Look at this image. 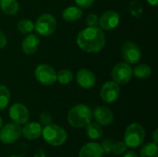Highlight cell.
Here are the masks:
<instances>
[{
	"label": "cell",
	"mask_w": 158,
	"mask_h": 157,
	"mask_svg": "<svg viewBox=\"0 0 158 157\" xmlns=\"http://www.w3.org/2000/svg\"><path fill=\"white\" fill-rule=\"evenodd\" d=\"M77 44L86 53H97L106 45L105 32L99 27H87L79 32Z\"/></svg>",
	"instance_id": "obj_1"
},
{
	"label": "cell",
	"mask_w": 158,
	"mask_h": 157,
	"mask_svg": "<svg viewBox=\"0 0 158 157\" xmlns=\"http://www.w3.org/2000/svg\"><path fill=\"white\" fill-rule=\"evenodd\" d=\"M93 112L92 109L84 105L79 104L74 105L68 113V122L70 126L77 129L86 127L92 122Z\"/></svg>",
	"instance_id": "obj_2"
},
{
	"label": "cell",
	"mask_w": 158,
	"mask_h": 157,
	"mask_svg": "<svg viewBox=\"0 0 158 157\" xmlns=\"http://www.w3.org/2000/svg\"><path fill=\"white\" fill-rule=\"evenodd\" d=\"M44 140L52 146L62 145L68 138L66 130L58 125L48 124L42 130Z\"/></svg>",
	"instance_id": "obj_3"
},
{
	"label": "cell",
	"mask_w": 158,
	"mask_h": 157,
	"mask_svg": "<svg viewBox=\"0 0 158 157\" xmlns=\"http://www.w3.org/2000/svg\"><path fill=\"white\" fill-rule=\"evenodd\" d=\"M145 139V130L139 123L129 125L124 133V142L128 147L137 148L143 143Z\"/></svg>",
	"instance_id": "obj_4"
},
{
	"label": "cell",
	"mask_w": 158,
	"mask_h": 157,
	"mask_svg": "<svg viewBox=\"0 0 158 157\" xmlns=\"http://www.w3.org/2000/svg\"><path fill=\"white\" fill-rule=\"evenodd\" d=\"M34 28L38 34L42 36H49L56 31V19L52 14H43L37 19L34 24Z\"/></svg>",
	"instance_id": "obj_5"
},
{
	"label": "cell",
	"mask_w": 158,
	"mask_h": 157,
	"mask_svg": "<svg viewBox=\"0 0 158 157\" xmlns=\"http://www.w3.org/2000/svg\"><path fill=\"white\" fill-rule=\"evenodd\" d=\"M34 75L36 80L43 85H53L56 81V70L47 64L38 65L35 68Z\"/></svg>",
	"instance_id": "obj_6"
},
{
	"label": "cell",
	"mask_w": 158,
	"mask_h": 157,
	"mask_svg": "<svg viewBox=\"0 0 158 157\" xmlns=\"http://www.w3.org/2000/svg\"><path fill=\"white\" fill-rule=\"evenodd\" d=\"M111 77L118 84H126L132 78V68L129 63H118L111 71Z\"/></svg>",
	"instance_id": "obj_7"
},
{
	"label": "cell",
	"mask_w": 158,
	"mask_h": 157,
	"mask_svg": "<svg viewBox=\"0 0 158 157\" xmlns=\"http://www.w3.org/2000/svg\"><path fill=\"white\" fill-rule=\"evenodd\" d=\"M121 56L126 63L136 64L141 60L142 53L138 44L132 41H127L121 47Z\"/></svg>",
	"instance_id": "obj_8"
},
{
	"label": "cell",
	"mask_w": 158,
	"mask_h": 157,
	"mask_svg": "<svg viewBox=\"0 0 158 157\" xmlns=\"http://www.w3.org/2000/svg\"><path fill=\"white\" fill-rule=\"evenodd\" d=\"M21 136L20 125L15 122L7 123L0 130V142L3 143H13Z\"/></svg>",
	"instance_id": "obj_9"
},
{
	"label": "cell",
	"mask_w": 158,
	"mask_h": 157,
	"mask_svg": "<svg viewBox=\"0 0 158 157\" xmlns=\"http://www.w3.org/2000/svg\"><path fill=\"white\" fill-rule=\"evenodd\" d=\"M120 94L119 85L114 81H106L103 84L100 90L101 99L106 104H112L118 100Z\"/></svg>",
	"instance_id": "obj_10"
},
{
	"label": "cell",
	"mask_w": 158,
	"mask_h": 157,
	"mask_svg": "<svg viewBox=\"0 0 158 157\" xmlns=\"http://www.w3.org/2000/svg\"><path fill=\"white\" fill-rule=\"evenodd\" d=\"M9 118L12 119L13 122L17 123L18 125H24L28 122L29 120V111L27 107L20 104V103H16L12 105L9 108Z\"/></svg>",
	"instance_id": "obj_11"
},
{
	"label": "cell",
	"mask_w": 158,
	"mask_h": 157,
	"mask_svg": "<svg viewBox=\"0 0 158 157\" xmlns=\"http://www.w3.org/2000/svg\"><path fill=\"white\" fill-rule=\"evenodd\" d=\"M120 21V16L117 11L107 10L99 18V26L102 30L110 31L118 27Z\"/></svg>",
	"instance_id": "obj_12"
},
{
	"label": "cell",
	"mask_w": 158,
	"mask_h": 157,
	"mask_svg": "<svg viewBox=\"0 0 158 157\" xmlns=\"http://www.w3.org/2000/svg\"><path fill=\"white\" fill-rule=\"evenodd\" d=\"M76 81L83 89H91L94 86L96 82V78L94 74L89 69L86 68H81L80 69L77 74H76Z\"/></svg>",
	"instance_id": "obj_13"
},
{
	"label": "cell",
	"mask_w": 158,
	"mask_h": 157,
	"mask_svg": "<svg viewBox=\"0 0 158 157\" xmlns=\"http://www.w3.org/2000/svg\"><path fill=\"white\" fill-rule=\"evenodd\" d=\"M93 116L94 117L96 122L101 126H108L114 120L113 112L106 106H98L94 112Z\"/></svg>",
	"instance_id": "obj_14"
},
{
	"label": "cell",
	"mask_w": 158,
	"mask_h": 157,
	"mask_svg": "<svg viewBox=\"0 0 158 157\" xmlns=\"http://www.w3.org/2000/svg\"><path fill=\"white\" fill-rule=\"evenodd\" d=\"M104 150L97 143H88L83 145L79 153L80 157H103Z\"/></svg>",
	"instance_id": "obj_15"
},
{
	"label": "cell",
	"mask_w": 158,
	"mask_h": 157,
	"mask_svg": "<svg viewBox=\"0 0 158 157\" xmlns=\"http://www.w3.org/2000/svg\"><path fill=\"white\" fill-rule=\"evenodd\" d=\"M40 44V39L37 35L29 33L22 41L21 48L24 54L26 55H32L34 54Z\"/></svg>",
	"instance_id": "obj_16"
},
{
	"label": "cell",
	"mask_w": 158,
	"mask_h": 157,
	"mask_svg": "<svg viewBox=\"0 0 158 157\" xmlns=\"http://www.w3.org/2000/svg\"><path fill=\"white\" fill-rule=\"evenodd\" d=\"M42 126L38 122L27 123L23 129H21V134L29 141L36 140L42 135Z\"/></svg>",
	"instance_id": "obj_17"
},
{
	"label": "cell",
	"mask_w": 158,
	"mask_h": 157,
	"mask_svg": "<svg viewBox=\"0 0 158 157\" xmlns=\"http://www.w3.org/2000/svg\"><path fill=\"white\" fill-rule=\"evenodd\" d=\"M83 14L82 8L78 6H71L65 8L62 12V18L66 21H75L81 18Z\"/></svg>",
	"instance_id": "obj_18"
},
{
	"label": "cell",
	"mask_w": 158,
	"mask_h": 157,
	"mask_svg": "<svg viewBox=\"0 0 158 157\" xmlns=\"http://www.w3.org/2000/svg\"><path fill=\"white\" fill-rule=\"evenodd\" d=\"M0 8L5 14L13 16L18 13L19 5L17 0H0Z\"/></svg>",
	"instance_id": "obj_19"
},
{
	"label": "cell",
	"mask_w": 158,
	"mask_h": 157,
	"mask_svg": "<svg viewBox=\"0 0 158 157\" xmlns=\"http://www.w3.org/2000/svg\"><path fill=\"white\" fill-rule=\"evenodd\" d=\"M152 74V68L146 64H140L132 68V76L138 79H146L149 78Z\"/></svg>",
	"instance_id": "obj_20"
},
{
	"label": "cell",
	"mask_w": 158,
	"mask_h": 157,
	"mask_svg": "<svg viewBox=\"0 0 158 157\" xmlns=\"http://www.w3.org/2000/svg\"><path fill=\"white\" fill-rule=\"evenodd\" d=\"M86 133L91 140H98L103 135V129L98 123L91 122L86 126Z\"/></svg>",
	"instance_id": "obj_21"
},
{
	"label": "cell",
	"mask_w": 158,
	"mask_h": 157,
	"mask_svg": "<svg viewBox=\"0 0 158 157\" xmlns=\"http://www.w3.org/2000/svg\"><path fill=\"white\" fill-rule=\"evenodd\" d=\"M141 157H158L157 143H148L141 149Z\"/></svg>",
	"instance_id": "obj_22"
},
{
	"label": "cell",
	"mask_w": 158,
	"mask_h": 157,
	"mask_svg": "<svg viewBox=\"0 0 158 157\" xmlns=\"http://www.w3.org/2000/svg\"><path fill=\"white\" fill-rule=\"evenodd\" d=\"M10 91L5 85H0V111L4 110L10 101Z\"/></svg>",
	"instance_id": "obj_23"
},
{
	"label": "cell",
	"mask_w": 158,
	"mask_h": 157,
	"mask_svg": "<svg viewBox=\"0 0 158 157\" xmlns=\"http://www.w3.org/2000/svg\"><path fill=\"white\" fill-rule=\"evenodd\" d=\"M17 29L23 34H29L33 31L34 23L30 19H20L17 24Z\"/></svg>",
	"instance_id": "obj_24"
},
{
	"label": "cell",
	"mask_w": 158,
	"mask_h": 157,
	"mask_svg": "<svg viewBox=\"0 0 158 157\" xmlns=\"http://www.w3.org/2000/svg\"><path fill=\"white\" fill-rule=\"evenodd\" d=\"M73 80V73L69 69H61L56 73V81L61 84H69Z\"/></svg>",
	"instance_id": "obj_25"
},
{
	"label": "cell",
	"mask_w": 158,
	"mask_h": 157,
	"mask_svg": "<svg viewBox=\"0 0 158 157\" xmlns=\"http://www.w3.org/2000/svg\"><path fill=\"white\" fill-rule=\"evenodd\" d=\"M128 146L125 143V142H117L113 144L112 147V152L116 155H121L123 154H125L127 152Z\"/></svg>",
	"instance_id": "obj_26"
},
{
	"label": "cell",
	"mask_w": 158,
	"mask_h": 157,
	"mask_svg": "<svg viewBox=\"0 0 158 157\" xmlns=\"http://www.w3.org/2000/svg\"><path fill=\"white\" fill-rule=\"evenodd\" d=\"M130 11L133 17H140L143 13V6L139 1L133 0L130 4Z\"/></svg>",
	"instance_id": "obj_27"
},
{
	"label": "cell",
	"mask_w": 158,
	"mask_h": 157,
	"mask_svg": "<svg viewBox=\"0 0 158 157\" xmlns=\"http://www.w3.org/2000/svg\"><path fill=\"white\" fill-rule=\"evenodd\" d=\"M86 24L88 27H98L99 26V17L94 13L89 14L86 18Z\"/></svg>",
	"instance_id": "obj_28"
},
{
	"label": "cell",
	"mask_w": 158,
	"mask_h": 157,
	"mask_svg": "<svg viewBox=\"0 0 158 157\" xmlns=\"http://www.w3.org/2000/svg\"><path fill=\"white\" fill-rule=\"evenodd\" d=\"M113 141L111 139H106L103 141L102 143V148L104 150V153L105 154H110L112 152V147H113Z\"/></svg>",
	"instance_id": "obj_29"
},
{
	"label": "cell",
	"mask_w": 158,
	"mask_h": 157,
	"mask_svg": "<svg viewBox=\"0 0 158 157\" xmlns=\"http://www.w3.org/2000/svg\"><path fill=\"white\" fill-rule=\"evenodd\" d=\"M39 120H40L41 124L46 126L48 124H51V122H52V116L49 113H47V112H44V113H42L40 115Z\"/></svg>",
	"instance_id": "obj_30"
},
{
	"label": "cell",
	"mask_w": 158,
	"mask_h": 157,
	"mask_svg": "<svg viewBox=\"0 0 158 157\" xmlns=\"http://www.w3.org/2000/svg\"><path fill=\"white\" fill-rule=\"evenodd\" d=\"M74 1L76 5L81 8H88L94 2V0H74Z\"/></svg>",
	"instance_id": "obj_31"
},
{
	"label": "cell",
	"mask_w": 158,
	"mask_h": 157,
	"mask_svg": "<svg viewBox=\"0 0 158 157\" xmlns=\"http://www.w3.org/2000/svg\"><path fill=\"white\" fill-rule=\"evenodd\" d=\"M6 43H7V40H6V35L0 31V49L4 48L6 45Z\"/></svg>",
	"instance_id": "obj_32"
},
{
	"label": "cell",
	"mask_w": 158,
	"mask_h": 157,
	"mask_svg": "<svg viewBox=\"0 0 158 157\" xmlns=\"http://www.w3.org/2000/svg\"><path fill=\"white\" fill-rule=\"evenodd\" d=\"M123 157H139V156H138V155H137L134 151H130V152H127V153L124 155V156Z\"/></svg>",
	"instance_id": "obj_33"
},
{
	"label": "cell",
	"mask_w": 158,
	"mask_h": 157,
	"mask_svg": "<svg viewBox=\"0 0 158 157\" xmlns=\"http://www.w3.org/2000/svg\"><path fill=\"white\" fill-rule=\"evenodd\" d=\"M157 132H158V130H156L154 131V133H153V139H154V143H158Z\"/></svg>",
	"instance_id": "obj_34"
},
{
	"label": "cell",
	"mask_w": 158,
	"mask_h": 157,
	"mask_svg": "<svg viewBox=\"0 0 158 157\" xmlns=\"http://www.w3.org/2000/svg\"><path fill=\"white\" fill-rule=\"evenodd\" d=\"M146 1H147V3H148L149 5L154 6H157L158 4V0H146Z\"/></svg>",
	"instance_id": "obj_35"
},
{
	"label": "cell",
	"mask_w": 158,
	"mask_h": 157,
	"mask_svg": "<svg viewBox=\"0 0 158 157\" xmlns=\"http://www.w3.org/2000/svg\"><path fill=\"white\" fill-rule=\"evenodd\" d=\"M2 127H3V120H2V118H1V117H0V130H1Z\"/></svg>",
	"instance_id": "obj_36"
}]
</instances>
